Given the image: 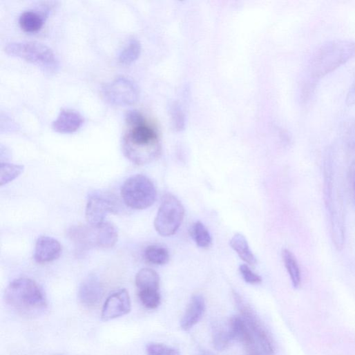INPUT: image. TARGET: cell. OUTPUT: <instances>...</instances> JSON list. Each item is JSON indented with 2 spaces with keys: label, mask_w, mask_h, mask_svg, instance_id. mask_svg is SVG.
<instances>
[{
  "label": "cell",
  "mask_w": 355,
  "mask_h": 355,
  "mask_svg": "<svg viewBox=\"0 0 355 355\" xmlns=\"http://www.w3.org/2000/svg\"><path fill=\"white\" fill-rule=\"evenodd\" d=\"M240 271L243 279L249 284L258 285L262 281V277L255 274L247 265H240Z\"/></svg>",
  "instance_id": "f1b7e54d"
},
{
  "label": "cell",
  "mask_w": 355,
  "mask_h": 355,
  "mask_svg": "<svg viewBox=\"0 0 355 355\" xmlns=\"http://www.w3.org/2000/svg\"><path fill=\"white\" fill-rule=\"evenodd\" d=\"M233 295L241 316L259 343L262 351L266 355H274L275 348L273 339L257 314L238 293L233 291Z\"/></svg>",
  "instance_id": "ba28073f"
},
{
  "label": "cell",
  "mask_w": 355,
  "mask_h": 355,
  "mask_svg": "<svg viewBox=\"0 0 355 355\" xmlns=\"http://www.w3.org/2000/svg\"><path fill=\"white\" fill-rule=\"evenodd\" d=\"M346 104L352 106L355 104V81L349 89L346 97Z\"/></svg>",
  "instance_id": "4dcf8cb0"
},
{
  "label": "cell",
  "mask_w": 355,
  "mask_h": 355,
  "mask_svg": "<svg viewBox=\"0 0 355 355\" xmlns=\"http://www.w3.org/2000/svg\"><path fill=\"white\" fill-rule=\"evenodd\" d=\"M190 231L191 237L200 248L207 249L211 245V236L209 230L202 222L195 223Z\"/></svg>",
  "instance_id": "7402d4cb"
},
{
  "label": "cell",
  "mask_w": 355,
  "mask_h": 355,
  "mask_svg": "<svg viewBox=\"0 0 355 355\" xmlns=\"http://www.w3.org/2000/svg\"><path fill=\"white\" fill-rule=\"evenodd\" d=\"M122 198L125 204L135 210L151 207L156 200L157 192L148 177L137 174L131 176L122 186Z\"/></svg>",
  "instance_id": "8992f818"
},
{
  "label": "cell",
  "mask_w": 355,
  "mask_h": 355,
  "mask_svg": "<svg viewBox=\"0 0 355 355\" xmlns=\"http://www.w3.org/2000/svg\"><path fill=\"white\" fill-rule=\"evenodd\" d=\"M206 310V303L201 295L194 296L181 320V327L184 331L193 328L202 319Z\"/></svg>",
  "instance_id": "2e32d148"
},
{
  "label": "cell",
  "mask_w": 355,
  "mask_h": 355,
  "mask_svg": "<svg viewBox=\"0 0 355 355\" xmlns=\"http://www.w3.org/2000/svg\"><path fill=\"white\" fill-rule=\"evenodd\" d=\"M282 259L289 275L293 287L295 289L300 287L301 285V272L294 255L288 249L282 251Z\"/></svg>",
  "instance_id": "44dd1931"
},
{
  "label": "cell",
  "mask_w": 355,
  "mask_h": 355,
  "mask_svg": "<svg viewBox=\"0 0 355 355\" xmlns=\"http://www.w3.org/2000/svg\"><path fill=\"white\" fill-rule=\"evenodd\" d=\"M248 355H260L258 351H254L247 353Z\"/></svg>",
  "instance_id": "d6a6232c"
},
{
  "label": "cell",
  "mask_w": 355,
  "mask_h": 355,
  "mask_svg": "<svg viewBox=\"0 0 355 355\" xmlns=\"http://www.w3.org/2000/svg\"><path fill=\"white\" fill-rule=\"evenodd\" d=\"M102 95L107 102L117 106L134 104L140 92L136 84L125 77H118L102 87Z\"/></svg>",
  "instance_id": "9c48e42d"
},
{
  "label": "cell",
  "mask_w": 355,
  "mask_h": 355,
  "mask_svg": "<svg viewBox=\"0 0 355 355\" xmlns=\"http://www.w3.org/2000/svg\"><path fill=\"white\" fill-rule=\"evenodd\" d=\"M19 24L22 30L26 32H38L44 24V17L33 10L23 12L19 19Z\"/></svg>",
  "instance_id": "d6986e66"
},
{
  "label": "cell",
  "mask_w": 355,
  "mask_h": 355,
  "mask_svg": "<svg viewBox=\"0 0 355 355\" xmlns=\"http://www.w3.org/2000/svg\"><path fill=\"white\" fill-rule=\"evenodd\" d=\"M200 355H215V354L213 353H212L211 352L204 350L201 352Z\"/></svg>",
  "instance_id": "1f68e13d"
},
{
  "label": "cell",
  "mask_w": 355,
  "mask_h": 355,
  "mask_svg": "<svg viewBox=\"0 0 355 355\" xmlns=\"http://www.w3.org/2000/svg\"><path fill=\"white\" fill-rule=\"evenodd\" d=\"M126 128L122 138L124 155L137 165L148 164L161 153L158 131L140 112L132 111L126 116Z\"/></svg>",
  "instance_id": "6da1fadb"
},
{
  "label": "cell",
  "mask_w": 355,
  "mask_h": 355,
  "mask_svg": "<svg viewBox=\"0 0 355 355\" xmlns=\"http://www.w3.org/2000/svg\"><path fill=\"white\" fill-rule=\"evenodd\" d=\"M347 138L349 145L355 151V122L348 128Z\"/></svg>",
  "instance_id": "f546056e"
},
{
  "label": "cell",
  "mask_w": 355,
  "mask_h": 355,
  "mask_svg": "<svg viewBox=\"0 0 355 355\" xmlns=\"http://www.w3.org/2000/svg\"><path fill=\"white\" fill-rule=\"evenodd\" d=\"M138 297L142 304L149 309H156L161 302V296L158 290L138 291Z\"/></svg>",
  "instance_id": "484cf974"
},
{
  "label": "cell",
  "mask_w": 355,
  "mask_h": 355,
  "mask_svg": "<svg viewBox=\"0 0 355 355\" xmlns=\"http://www.w3.org/2000/svg\"><path fill=\"white\" fill-rule=\"evenodd\" d=\"M234 340L229 329L218 327L215 328L213 335V343L215 348L222 351L227 349Z\"/></svg>",
  "instance_id": "cb8c5ba5"
},
{
  "label": "cell",
  "mask_w": 355,
  "mask_h": 355,
  "mask_svg": "<svg viewBox=\"0 0 355 355\" xmlns=\"http://www.w3.org/2000/svg\"><path fill=\"white\" fill-rule=\"evenodd\" d=\"M354 196H355V180L354 181Z\"/></svg>",
  "instance_id": "836d02e7"
},
{
  "label": "cell",
  "mask_w": 355,
  "mask_h": 355,
  "mask_svg": "<svg viewBox=\"0 0 355 355\" xmlns=\"http://www.w3.org/2000/svg\"><path fill=\"white\" fill-rule=\"evenodd\" d=\"M61 251V245L58 240L51 237L41 236L36 244L35 260L39 264L49 263L57 260Z\"/></svg>",
  "instance_id": "7c38bea8"
},
{
  "label": "cell",
  "mask_w": 355,
  "mask_h": 355,
  "mask_svg": "<svg viewBox=\"0 0 355 355\" xmlns=\"http://www.w3.org/2000/svg\"><path fill=\"white\" fill-rule=\"evenodd\" d=\"M131 301L128 292L121 289L111 295L104 303L102 311L104 320H113L128 314Z\"/></svg>",
  "instance_id": "8fae6325"
},
{
  "label": "cell",
  "mask_w": 355,
  "mask_h": 355,
  "mask_svg": "<svg viewBox=\"0 0 355 355\" xmlns=\"http://www.w3.org/2000/svg\"><path fill=\"white\" fill-rule=\"evenodd\" d=\"M171 116L175 130L182 131L185 128L184 113L179 104L173 102L170 107Z\"/></svg>",
  "instance_id": "4316f807"
},
{
  "label": "cell",
  "mask_w": 355,
  "mask_h": 355,
  "mask_svg": "<svg viewBox=\"0 0 355 355\" xmlns=\"http://www.w3.org/2000/svg\"><path fill=\"white\" fill-rule=\"evenodd\" d=\"M5 300L12 309L27 316H38L48 308L42 288L35 280L26 278L15 280L10 284Z\"/></svg>",
  "instance_id": "7a4b0ae2"
},
{
  "label": "cell",
  "mask_w": 355,
  "mask_h": 355,
  "mask_svg": "<svg viewBox=\"0 0 355 355\" xmlns=\"http://www.w3.org/2000/svg\"><path fill=\"white\" fill-rule=\"evenodd\" d=\"M10 55L21 58L36 65L49 75L55 74L59 68V62L54 52L46 45L38 42H12L6 47Z\"/></svg>",
  "instance_id": "277c9868"
},
{
  "label": "cell",
  "mask_w": 355,
  "mask_h": 355,
  "mask_svg": "<svg viewBox=\"0 0 355 355\" xmlns=\"http://www.w3.org/2000/svg\"><path fill=\"white\" fill-rule=\"evenodd\" d=\"M231 248L247 265L254 266L257 263L256 256L251 251L248 242L242 234H236L230 241Z\"/></svg>",
  "instance_id": "e0dca14e"
},
{
  "label": "cell",
  "mask_w": 355,
  "mask_h": 355,
  "mask_svg": "<svg viewBox=\"0 0 355 355\" xmlns=\"http://www.w3.org/2000/svg\"><path fill=\"white\" fill-rule=\"evenodd\" d=\"M229 328L233 340L242 343L247 352L257 351L256 338L242 317L233 316L229 321Z\"/></svg>",
  "instance_id": "5bb4252c"
},
{
  "label": "cell",
  "mask_w": 355,
  "mask_h": 355,
  "mask_svg": "<svg viewBox=\"0 0 355 355\" xmlns=\"http://www.w3.org/2000/svg\"><path fill=\"white\" fill-rule=\"evenodd\" d=\"M146 355H181L179 350L164 344L151 343L146 345Z\"/></svg>",
  "instance_id": "83f0119b"
},
{
  "label": "cell",
  "mask_w": 355,
  "mask_h": 355,
  "mask_svg": "<svg viewBox=\"0 0 355 355\" xmlns=\"http://www.w3.org/2000/svg\"><path fill=\"white\" fill-rule=\"evenodd\" d=\"M144 258L149 262L155 265H164L169 260L168 251L164 247L151 245L144 251Z\"/></svg>",
  "instance_id": "603a6c76"
},
{
  "label": "cell",
  "mask_w": 355,
  "mask_h": 355,
  "mask_svg": "<svg viewBox=\"0 0 355 355\" xmlns=\"http://www.w3.org/2000/svg\"><path fill=\"white\" fill-rule=\"evenodd\" d=\"M355 57V43L334 40L323 44L316 52L309 70L314 78H322Z\"/></svg>",
  "instance_id": "3957f363"
},
{
  "label": "cell",
  "mask_w": 355,
  "mask_h": 355,
  "mask_svg": "<svg viewBox=\"0 0 355 355\" xmlns=\"http://www.w3.org/2000/svg\"><path fill=\"white\" fill-rule=\"evenodd\" d=\"M117 204L114 198L109 194L95 192L88 199L86 218L88 224L97 225L104 223V220L110 213L117 211Z\"/></svg>",
  "instance_id": "30bf717a"
},
{
  "label": "cell",
  "mask_w": 355,
  "mask_h": 355,
  "mask_svg": "<svg viewBox=\"0 0 355 355\" xmlns=\"http://www.w3.org/2000/svg\"><path fill=\"white\" fill-rule=\"evenodd\" d=\"M185 216V210L175 197L171 194L163 196L154 221L156 231L162 237L174 235L180 229Z\"/></svg>",
  "instance_id": "52a82bcc"
},
{
  "label": "cell",
  "mask_w": 355,
  "mask_h": 355,
  "mask_svg": "<svg viewBox=\"0 0 355 355\" xmlns=\"http://www.w3.org/2000/svg\"><path fill=\"white\" fill-rule=\"evenodd\" d=\"M141 50L140 42L136 38L131 37L120 51L118 61L122 65H130L138 59Z\"/></svg>",
  "instance_id": "ffe728a7"
},
{
  "label": "cell",
  "mask_w": 355,
  "mask_h": 355,
  "mask_svg": "<svg viewBox=\"0 0 355 355\" xmlns=\"http://www.w3.org/2000/svg\"><path fill=\"white\" fill-rule=\"evenodd\" d=\"M68 236L71 240L84 249H109L115 246L118 238L115 227L106 222L74 227L69 230Z\"/></svg>",
  "instance_id": "5b68a950"
},
{
  "label": "cell",
  "mask_w": 355,
  "mask_h": 355,
  "mask_svg": "<svg viewBox=\"0 0 355 355\" xmlns=\"http://www.w3.org/2000/svg\"><path fill=\"white\" fill-rule=\"evenodd\" d=\"M135 285L138 291L159 290L160 276L151 269H142L135 276Z\"/></svg>",
  "instance_id": "ac0fdd59"
},
{
  "label": "cell",
  "mask_w": 355,
  "mask_h": 355,
  "mask_svg": "<svg viewBox=\"0 0 355 355\" xmlns=\"http://www.w3.org/2000/svg\"><path fill=\"white\" fill-rule=\"evenodd\" d=\"M103 295V287L99 279L94 276L87 278L79 287V300L88 307L97 305L102 299Z\"/></svg>",
  "instance_id": "4fadbf2b"
},
{
  "label": "cell",
  "mask_w": 355,
  "mask_h": 355,
  "mask_svg": "<svg viewBox=\"0 0 355 355\" xmlns=\"http://www.w3.org/2000/svg\"><path fill=\"white\" fill-rule=\"evenodd\" d=\"M23 165L1 163V186L14 181L23 172Z\"/></svg>",
  "instance_id": "d4e9b609"
},
{
  "label": "cell",
  "mask_w": 355,
  "mask_h": 355,
  "mask_svg": "<svg viewBox=\"0 0 355 355\" xmlns=\"http://www.w3.org/2000/svg\"><path fill=\"white\" fill-rule=\"evenodd\" d=\"M84 122V118L79 112L64 109L53 122L52 128L60 133H72L79 130Z\"/></svg>",
  "instance_id": "9a60e30c"
}]
</instances>
